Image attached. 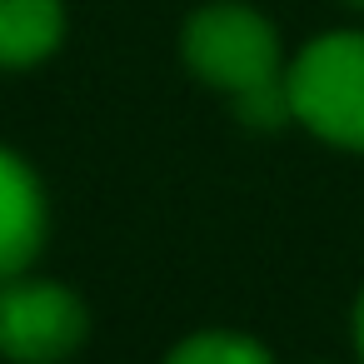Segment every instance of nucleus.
<instances>
[{"label": "nucleus", "mask_w": 364, "mask_h": 364, "mask_svg": "<svg viewBox=\"0 0 364 364\" xmlns=\"http://www.w3.org/2000/svg\"><path fill=\"white\" fill-rule=\"evenodd\" d=\"M354 344H359V354H364V289H359V299H354Z\"/></svg>", "instance_id": "0eeeda50"}, {"label": "nucleus", "mask_w": 364, "mask_h": 364, "mask_svg": "<svg viewBox=\"0 0 364 364\" xmlns=\"http://www.w3.org/2000/svg\"><path fill=\"white\" fill-rule=\"evenodd\" d=\"M294 125L309 135L364 150V31H329L284 65Z\"/></svg>", "instance_id": "f257e3e1"}, {"label": "nucleus", "mask_w": 364, "mask_h": 364, "mask_svg": "<svg viewBox=\"0 0 364 364\" xmlns=\"http://www.w3.org/2000/svg\"><path fill=\"white\" fill-rule=\"evenodd\" d=\"M46 245V190L36 170L0 150V279L21 274Z\"/></svg>", "instance_id": "20e7f679"}, {"label": "nucleus", "mask_w": 364, "mask_h": 364, "mask_svg": "<svg viewBox=\"0 0 364 364\" xmlns=\"http://www.w3.org/2000/svg\"><path fill=\"white\" fill-rule=\"evenodd\" d=\"M180 55L205 85L225 90L230 100L284 75L279 31L245 0H215L195 11L180 31Z\"/></svg>", "instance_id": "f03ea898"}, {"label": "nucleus", "mask_w": 364, "mask_h": 364, "mask_svg": "<svg viewBox=\"0 0 364 364\" xmlns=\"http://www.w3.org/2000/svg\"><path fill=\"white\" fill-rule=\"evenodd\" d=\"M349 6H359V11H364V0H349Z\"/></svg>", "instance_id": "6e6552de"}, {"label": "nucleus", "mask_w": 364, "mask_h": 364, "mask_svg": "<svg viewBox=\"0 0 364 364\" xmlns=\"http://www.w3.org/2000/svg\"><path fill=\"white\" fill-rule=\"evenodd\" d=\"M90 334L80 294L60 279H31L26 269L0 279V354L11 364H60Z\"/></svg>", "instance_id": "7ed1b4c3"}, {"label": "nucleus", "mask_w": 364, "mask_h": 364, "mask_svg": "<svg viewBox=\"0 0 364 364\" xmlns=\"http://www.w3.org/2000/svg\"><path fill=\"white\" fill-rule=\"evenodd\" d=\"M65 41L60 0H0V70H31Z\"/></svg>", "instance_id": "39448f33"}, {"label": "nucleus", "mask_w": 364, "mask_h": 364, "mask_svg": "<svg viewBox=\"0 0 364 364\" xmlns=\"http://www.w3.org/2000/svg\"><path fill=\"white\" fill-rule=\"evenodd\" d=\"M165 364H274L269 349L250 334H235V329H200L190 339H180Z\"/></svg>", "instance_id": "423d86ee"}]
</instances>
